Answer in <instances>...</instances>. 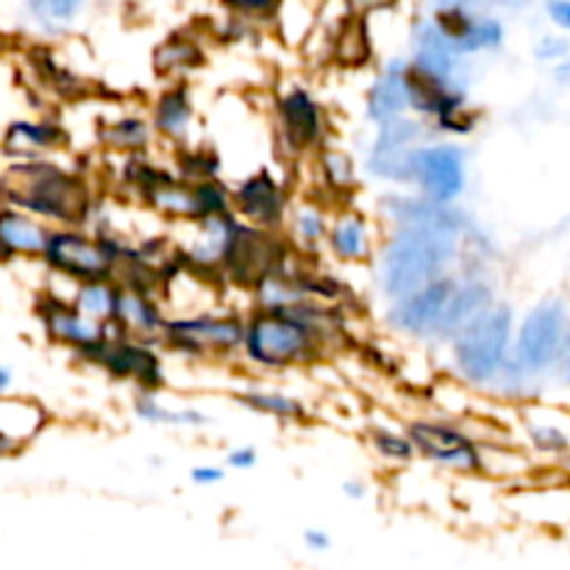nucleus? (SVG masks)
Segmentation results:
<instances>
[{
    "instance_id": "72a5a7b5",
    "label": "nucleus",
    "mask_w": 570,
    "mask_h": 570,
    "mask_svg": "<svg viewBox=\"0 0 570 570\" xmlns=\"http://www.w3.org/2000/svg\"><path fill=\"white\" fill-rule=\"evenodd\" d=\"M521 438L529 451L540 456H566L570 451V432L562 423L549 421L538 410H527L521 417Z\"/></svg>"
},
{
    "instance_id": "f8f14e48",
    "label": "nucleus",
    "mask_w": 570,
    "mask_h": 570,
    "mask_svg": "<svg viewBox=\"0 0 570 570\" xmlns=\"http://www.w3.org/2000/svg\"><path fill=\"white\" fill-rule=\"evenodd\" d=\"M471 184V154L460 139L429 137L412 161V189L440 204H460Z\"/></svg>"
},
{
    "instance_id": "20e7f679",
    "label": "nucleus",
    "mask_w": 570,
    "mask_h": 570,
    "mask_svg": "<svg viewBox=\"0 0 570 570\" xmlns=\"http://www.w3.org/2000/svg\"><path fill=\"white\" fill-rule=\"evenodd\" d=\"M271 137L284 167L309 165L312 156L334 139L332 111L312 83L284 78L271 95Z\"/></svg>"
},
{
    "instance_id": "ddd939ff",
    "label": "nucleus",
    "mask_w": 570,
    "mask_h": 570,
    "mask_svg": "<svg viewBox=\"0 0 570 570\" xmlns=\"http://www.w3.org/2000/svg\"><path fill=\"white\" fill-rule=\"evenodd\" d=\"M456 273L434 278L426 287L384 304L382 326L387 328L390 334H395V337L406 340V343H423L438 348L440 328H443L445 309H449L451 293H454L456 284Z\"/></svg>"
},
{
    "instance_id": "f3484780",
    "label": "nucleus",
    "mask_w": 570,
    "mask_h": 570,
    "mask_svg": "<svg viewBox=\"0 0 570 570\" xmlns=\"http://www.w3.org/2000/svg\"><path fill=\"white\" fill-rule=\"evenodd\" d=\"M145 109L161 148L176 150L198 142V98L193 81H161Z\"/></svg>"
},
{
    "instance_id": "6ab92c4d",
    "label": "nucleus",
    "mask_w": 570,
    "mask_h": 570,
    "mask_svg": "<svg viewBox=\"0 0 570 570\" xmlns=\"http://www.w3.org/2000/svg\"><path fill=\"white\" fill-rule=\"evenodd\" d=\"M228 399L243 412L278 423V426H306L312 421V406L304 395L271 382V379L250 376L248 382L228 390Z\"/></svg>"
},
{
    "instance_id": "7ed1b4c3",
    "label": "nucleus",
    "mask_w": 570,
    "mask_h": 570,
    "mask_svg": "<svg viewBox=\"0 0 570 570\" xmlns=\"http://www.w3.org/2000/svg\"><path fill=\"white\" fill-rule=\"evenodd\" d=\"M518 309L512 301L499 298L490 309L473 317L462 332L445 343L449 371L462 387L488 393L512 360Z\"/></svg>"
},
{
    "instance_id": "473e14b6",
    "label": "nucleus",
    "mask_w": 570,
    "mask_h": 570,
    "mask_svg": "<svg viewBox=\"0 0 570 570\" xmlns=\"http://www.w3.org/2000/svg\"><path fill=\"white\" fill-rule=\"evenodd\" d=\"M70 304L83 312L92 321L111 326L117 312V298H120V282L117 278H92V282H72L70 284Z\"/></svg>"
},
{
    "instance_id": "f704fd0d",
    "label": "nucleus",
    "mask_w": 570,
    "mask_h": 570,
    "mask_svg": "<svg viewBox=\"0 0 570 570\" xmlns=\"http://www.w3.org/2000/svg\"><path fill=\"white\" fill-rule=\"evenodd\" d=\"M173 170L189 181H204V178H223V154L220 148L206 142L184 145L170 150Z\"/></svg>"
},
{
    "instance_id": "5701e85b",
    "label": "nucleus",
    "mask_w": 570,
    "mask_h": 570,
    "mask_svg": "<svg viewBox=\"0 0 570 570\" xmlns=\"http://www.w3.org/2000/svg\"><path fill=\"white\" fill-rule=\"evenodd\" d=\"M39 317H42V326L48 332V337L53 343L70 348L78 360L83 354H89L111 332V326L92 321L83 312H78L70 304V298H59V295H50V298H45L39 304Z\"/></svg>"
},
{
    "instance_id": "a211bd4d",
    "label": "nucleus",
    "mask_w": 570,
    "mask_h": 570,
    "mask_svg": "<svg viewBox=\"0 0 570 570\" xmlns=\"http://www.w3.org/2000/svg\"><path fill=\"white\" fill-rule=\"evenodd\" d=\"M237 223L239 217L234 212H226V215H212L198 223L173 228V239H176L181 265L220 278L223 256H226L228 243H232L234 232H237Z\"/></svg>"
},
{
    "instance_id": "a19ab883",
    "label": "nucleus",
    "mask_w": 570,
    "mask_h": 570,
    "mask_svg": "<svg viewBox=\"0 0 570 570\" xmlns=\"http://www.w3.org/2000/svg\"><path fill=\"white\" fill-rule=\"evenodd\" d=\"M546 14L560 31L570 33V0H546Z\"/></svg>"
},
{
    "instance_id": "09e8293b",
    "label": "nucleus",
    "mask_w": 570,
    "mask_h": 570,
    "mask_svg": "<svg viewBox=\"0 0 570 570\" xmlns=\"http://www.w3.org/2000/svg\"><path fill=\"white\" fill-rule=\"evenodd\" d=\"M443 3H468V6H471L473 0H443Z\"/></svg>"
},
{
    "instance_id": "9d476101",
    "label": "nucleus",
    "mask_w": 570,
    "mask_h": 570,
    "mask_svg": "<svg viewBox=\"0 0 570 570\" xmlns=\"http://www.w3.org/2000/svg\"><path fill=\"white\" fill-rule=\"evenodd\" d=\"M81 360L89 367H98L111 382L131 387L134 393H165L167 384H170L167 351L161 348V343L109 332Z\"/></svg>"
},
{
    "instance_id": "c9c22d12",
    "label": "nucleus",
    "mask_w": 570,
    "mask_h": 570,
    "mask_svg": "<svg viewBox=\"0 0 570 570\" xmlns=\"http://www.w3.org/2000/svg\"><path fill=\"white\" fill-rule=\"evenodd\" d=\"M282 3L284 0H220V6L228 11V14L245 22L276 20Z\"/></svg>"
},
{
    "instance_id": "cd10ccee",
    "label": "nucleus",
    "mask_w": 570,
    "mask_h": 570,
    "mask_svg": "<svg viewBox=\"0 0 570 570\" xmlns=\"http://www.w3.org/2000/svg\"><path fill=\"white\" fill-rule=\"evenodd\" d=\"M326 61L340 70L354 72L373 65V37L360 14L348 11L343 20L334 22L326 39Z\"/></svg>"
},
{
    "instance_id": "de8ad7c7",
    "label": "nucleus",
    "mask_w": 570,
    "mask_h": 570,
    "mask_svg": "<svg viewBox=\"0 0 570 570\" xmlns=\"http://www.w3.org/2000/svg\"><path fill=\"white\" fill-rule=\"evenodd\" d=\"M11 382H14V376H11V371L6 365H0V395L9 393Z\"/></svg>"
},
{
    "instance_id": "aec40b11",
    "label": "nucleus",
    "mask_w": 570,
    "mask_h": 570,
    "mask_svg": "<svg viewBox=\"0 0 570 570\" xmlns=\"http://www.w3.org/2000/svg\"><path fill=\"white\" fill-rule=\"evenodd\" d=\"M410 56H390L367 81L362 95V117L367 126H382L395 117L412 115L410 106Z\"/></svg>"
},
{
    "instance_id": "49530a36",
    "label": "nucleus",
    "mask_w": 570,
    "mask_h": 570,
    "mask_svg": "<svg viewBox=\"0 0 570 570\" xmlns=\"http://www.w3.org/2000/svg\"><path fill=\"white\" fill-rule=\"evenodd\" d=\"M562 379H566L568 390H570V332H568V343H566V356H562V367H560Z\"/></svg>"
},
{
    "instance_id": "1a4fd4ad",
    "label": "nucleus",
    "mask_w": 570,
    "mask_h": 570,
    "mask_svg": "<svg viewBox=\"0 0 570 570\" xmlns=\"http://www.w3.org/2000/svg\"><path fill=\"white\" fill-rule=\"evenodd\" d=\"M429 137H434L432 126L415 115L373 126L371 139L360 156L362 176L382 189L412 187V161Z\"/></svg>"
},
{
    "instance_id": "c756f323",
    "label": "nucleus",
    "mask_w": 570,
    "mask_h": 570,
    "mask_svg": "<svg viewBox=\"0 0 570 570\" xmlns=\"http://www.w3.org/2000/svg\"><path fill=\"white\" fill-rule=\"evenodd\" d=\"M6 154L26 159H48L67 145V131L50 120H17L6 128Z\"/></svg>"
},
{
    "instance_id": "423d86ee",
    "label": "nucleus",
    "mask_w": 570,
    "mask_h": 570,
    "mask_svg": "<svg viewBox=\"0 0 570 570\" xmlns=\"http://www.w3.org/2000/svg\"><path fill=\"white\" fill-rule=\"evenodd\" d=\"M570 332V304L562 295H543L518 315L512 365L538 390L546 379L560 373Z\"/></svg>"
},
{
    "instance_id": "c85d7f7f",
    "label": "nucleus",
    "mask_w": 570,
    "mask_h": 570,
    "mask_svg": "<svg viewBox=\"0 0 570 570\" xmlns=\"http://www.w3.org/2000/svg\"><path fill=\"white\" fill-rule=\"evenodd\" d=\"M50 232H53V226L33 217L31 212L17 209V206L0 209V254L42 256Z\"/></svg>"
},
{
    "instance_id": "4be33fe9",
    "label": "nucleus",
    "mask_w": 570,
    "mask_h": 570,
    "mask_svg": "<svg viewBox=\"0 0 570 570\" xmlns=\"http://www.w3.org/2000/svg\"><path fill=\"white\" fill-rule=\"evenodd\" d=\"M332 212L334 206L315 189L295 193L287 223L282 228L295 254L306 256V259H323L328 226H332Z\"/></svg>"
},
{
    "instance_id": "6e6552de",
    "label": "nucleus",
    "mask_w": 570,
    "mask_h": 570,
    "mask_svg": "<svg viewBox=\"0 0 570 570\" xmlns=\"http://www.w3.org/2000/svg\"><path fill=\"white\" fill-rule=\"evenodd\" d=\"M128 239L131 237H115L89 226H61L50 232L42 259L65 282L117 278Z\"/></svg>"
},
{
    "instance_id": "4468645a",
    "label": "nucleus",
    "mask_w": 570,
    "mask_h": 570,
    "mask_svg": "<svg viewBox=\"0 0 570 570\" xmlns=\"http://www.w3.org/2000/svg\"><path fill=\"white\" fill-rule=\"evenodd\" d=\"M295 187L282 170L259 165L232 181V212L248 226L282 232L293 206Z\"/></svg>"
},
{
    "instance_id": "c03bdc74",
    "label": "nucleus",
    "mask_w": 570,
    "mask_h": 570,
    "mask_svg": "<svg viewBox=\"0 0 570 570\" xmlns=\"http://www.w3.org/2000/svg\"><path fill=\"white\" fill-rule=\"evenodd\" d=\"M551 78H554L557 83H562V87H570V53L551 67Z\"/></svg>"
},
{
    "instance_id": "393cba45",
    "label": "nucleus",
    "mask_w": 570,
    "mask_h": 570,
    "mask_svg": "<svg viewBox=\"0 0 570 570\" xmlns=\"http://www.w3.org/2000/svg\"><path fill=\"white\" fill-rule=\"evenodd\" d=\"M98 142L111 159H120V156L154 154L159 139L150 126L148 109H120L100 120Z\"/></svg>"
},
{
    "instance_id": "2eb2a0df",
    "label": "nucleus",
    "mask_w": 570,
    "mask_h": 570,
    "mask_svg": "<svg viewBox=\"0 0 570 570\" xmlns=\"http://www.w3.org/2000/svg\"><path fill=\"white\" fill-rule=\"evenodd\" d=\"M382 237V220L376 217V212L365 209L360 200L334 206L323 262L334 267H348V271H367L376 259Z\"/></svg>"
},
{
    "instance_id": "ea45409f",
    "label": "nucleus",
    "mask_w": 570,
    "mask_h": 570,
    "mask_svg": "<svg viewBox=\"0 0 570 570\" xmlns=\"http://www.w3.org/2000/svg\"><path fill=\"white\" fill-rule=\"evenodd\" d=\"M226 473H228L226 465L200 462V465H195L193 471H189V482L198 484V488H215V484H220L223 479H226Z\"/></svg>"
},
{
    "instance_id": "412c9836",
    "label": "nucleus",
    "mask_w": 570,
    "mask_h": 570,
    "mask_svg": "<svg viewBox=\"0 0 570 570\" xmlns=\"http://www.w3.org/2000/svg\"><path fill=\"white\" fill-rule=\"evenodd\" d=\"M312 189L321 193L332 206L351 204L362 189V159L348 145L328 139L309 159Z\"/></svg>"
},
{
    "instance_id": "39448f33",
    "label": "nucleus",
    "mask_w": 570,
    "mask_h": 570,
    "mask_svg": "<svg viewBox=\"0 0 570 570\" xmlns=\"http://www.w3.org/2000/svg\"><path fill=\"white\" fill-rule=\"evenodd\" d=\"M245 337V309L232 304L212 309L173 312L161 348L189 365H237Z\"/></svg>"
},
{
    "instance_id": "2f4dec72",
    "label": "nucleus",
    "mask_w": 570,
    "mask_h": 570,
    "mask_svg": "<svg viewBox=\"0 0 570 570\" xmlns=\"http://www.w3.org/2000/svg\"><path fill=\"white\" fill-rule=\"evenodd\" d=\"M365 445L382 465L387 468H410L417 460L415 443L404 423L395 421H371L365 426Z\"/></svg>"
},
{
    "instance_id": "b1692460",
    "label": "nucleus",
    "mask_w": 570,
    "mask_h": 570,
    "mask_svg": "<svg viewBox=\"0 0 570 570\" xmlns=\"http://www.w3.org/2000/svg\"><path fill=\"white\" fill-rule=\"evenodd\" d=\"M167 321H170V309H167L165 298L159 293L122 287L120 284V298H117L111 332L126 334V337L148 340V343H161Z\"/></svg>"
},
{
    "instance_id": "9b49d317",
    "label": "nucleus",
    "mask_w": 570,
    "mask_h": 570,
    "mask_svg": "<svg viewBox=\"0 0 570 570\" xmlns=\"http://www.w3.org/2000/svg\"><path fill=\"white\" fill-rule=\"evenodd\" d=\"M293 245L287 243L284 232L248 226L239 220L226 256L220 265V282L228 293H239L245 301L254 293L256 284L265 282L276 271H282L293 259Z\"/></svg>"
},
{
    "instance_id": "bb28decb",
    "label": "nucleus",
    "mask_w": 570,
    "mask_h": 570,
    "mask_svg": "<svg viewBox=\"0 0 570 570\" xmlns=\"http://www.w3.org/2000/svg\"><path fill=\"white\" fill-rule=\"evenodd\" d=\"M206 48L200 37L187 31H173L161 39L150 53V70L161 81H193V76L206 67Z\"/></svg>"
},
{
    "instance_id": "79ce46f5",
    "label": "nucleus",
    "mask_w": 570,
    "mask_h": 570,
    "mask_svg": "<svg viewBox=\"0 0 570 570\" xmlns=\"http://www.w3.org/2000/svg\"><path fill=\"white\" fill-rule=\"evenodd\" d=\"M304 543L309 546L312 551H317V554H321V551L332 549V538H328V534L323 532V529H306V532H304Z\"/></svg>"
},
{
    "instance_id": "f03ea898",
    "label": "nucleus",
    "mask_w": 570,
    "mask_h": 570,
    "mask_svg": "<svg viewBox=\"0 0 570 570\" xmlns=\"http://www.w3.org/2000/svg\"><path fill=\"white\" fill-rule=\"evenodd\" d=\"M0 193L11 206L53 223V228L87 226L100 200L81 170H70L53 159L17 161L0 181Z\"/></svg>"
},
{
    "instance_id": "dca6fc26",
    "label": "nucleus",
    "mask_w": 570,
    "mask_h": 570,
    "mask_svg": "<svg viewBox=\"0 0 570 570\" xmlns=\"http://www.w3.org/2000/svg\"><path fill=\"white\" fill-rule=\"evenodd\" d=\"M429 17L438 22L451 48L471 61L499 53L507 45L504 20L490 11H479L468 3H440Z\"/></svg>"
},
{
    "instance_id": "e433bc0d",
    "label": "nucleus",
    "mask_w": 570,
    "mask_h": 570,
    "mask_svg": "<svg viewBox=\"0 0 570 570\" xmlns=\"http://www.w3.org/2000/svg\"><path fill=\"white\" fill-rule=\"evenodd\" d=\"M33 17L48 26H65L81 11L83 0H28Z\"/></svg>"
},
{
    "instance_id": "a18cd8bd",
    "label": "nucleus",
    "mask_w": 570,
    "mask_h": 570,
    "mask_svg": "<svg viewBox=\"0 0 570 570\" xmlns=\"http://www.w3.org/2000/svg\"><path fill=\"white\" fill-rule=\"evenodd\" d=\"M348 3H351V11L354 9L379 11V9H387V6H393L395 0H348Z\"/></svg>"
},
{
    "instance_id": "4c0bfd02",
    "label": "nucleus",
    "mask_w": 570,
    "mask_h": 570,
    "mask_svg": "<svg viewBox=\"0 0 570 570\" xmlns=\"http://www.w3.org/2000/svg\"><path fill=\"white\" fill-rule=\"evenodd\" d=\"M532 53L540 65L554 67L557 61H562L570 53V39L562 37V33H546V37L538 39Z\"/></svg>"
},
{
    "instance_id": "f257e3e1",
    "label": "nucleus",
    "mask_w": 570,
    "mask_h": 570,
    "mask_svg": "<svg viewBox=\"0 0 570 570\" xmlns=\"http://www.w3.org/2000/svg\"><path fill=\"white\" fill-rule=\"evenodd\" d=\"M354 317L356 312L312 298L278 309L245 306V337L237 367L259 379L309 371L351 343Z\"/></svg>"
},
{
    "instance_id": "58836bf2",
    "label": "nucleus",
    "mask_w": 570,
    "mask_h": 570,
    "mask_svg": "<svg viewBox=\"0 0 570 570\" xmlns=\"http://www.w3.org/2000/svg\"><path fill=\"white\" fill-rule=\"evenodd\" d=\"M223 465H226L228 471H237V473L254 471V468L259 465V449L250 443L232 445V449L226 451V456H223Z\"/></svg>"
},
{
    "instance_id": "7c9ffc66",
    "label": "nucleus",
    "mask_w": 570,
    "mask_h": 570,
    "mask_svg": "<svg viewBox=\"0 0 570 570\" xmlns=\"http://www.w3.org/2000/svg\"><path fill=\"white\" fill-rule=\"evenodd\" d=\"M48 423V412L39 401L20 395H0V445L20 449L31 443Z\"/></svg>"
},
{
    "instance_id": "0eeeda50",
    "label": "nucleus",
    "mask_w": 570,
    "mask_h": 570,
    "mask_svg": "<svg viewBox=\"0 0 570 570\" xmlns=\"http://www.w3.org/2000/svg\"><path fill=\"white\" fill-rule=\"evenodd\" d=\"M417 460L454 476H484L488 456L484 440L471 426L468 415H449V412H421L404 421Z\"/></svg>"
},
{
    "instance_id": "a878e982",
    "label": "nucleus",
    "mask_w": 570,
    "mask_h": 570,
    "mask_svg": "<svg viewBox=\"0 0 570 570\" xmlns=\"http://www.w3.org/2000/svg\"><path fill=\"white\" fill-rule=\"evenodd\" d=\"M131 412L139 423L176 432H204L215 426V415L198 404H173L161 393H134Z\"/></svg>"
},
{
    "instance_id": "37998d69",
    "label": "nucleus",
    "mask_w": 570,
    "mask_h": 570,
    "mask_svg": "<svg viewBox=\"0 0 570 570\" xmlns=\"http://www.w3.org/2000/svg\"><path fill=\"white\" fill-rule=\"evenodd\" d=\"M343 495H345V499L362 501L367 495V484L362 482V479H345V482H343Z\"/></svg>"
}]
</instances>
